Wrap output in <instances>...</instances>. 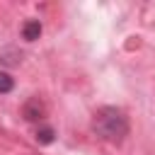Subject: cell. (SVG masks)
<instances>
[{
  "mask_svg": "<svg viewBox=\"0 0 155 155\" xmlns=\"http://www.w3.org/2000/svg\"><path fill=\"white\" fill-rule=\"evenodd\" d=\"M92 128L109 143H121L128 136V116L119 107H99L92 119Z\"/></svg>",
  "mask_w": 155,
  "mask_h": 155,
  "instance_id": "6da1fadb",
  "label": "cell"
},
{
  "mask_svg": "<svg viewBox=\"0 0 155 155\" xmlns=\"http://www.w3.org/2000/svg\"><path fill=\"white\" fill-rule=\"evenodd\" d=\"M39 34H41V22H39V19H29V22L22 27V36H24L27 41L39 39Z\"/></svg>",
  "mask_w": 155,
  "mask_h": 155,
  "instance_id": "7a4b0ae2",
  "label": "cell"
},
{
  "mask_svg": "<svg viewBox=\"0 0 155 155\" xmlns=\"http://www.w3.org/2000/svg\"><path fill=\"white\" fill-rule=\"evenodd\" d=\"M41 114H44V107L39 104V99H31V102L24 104V116L27 119H41Z\"/></svg>",
  "mask_w": 155,
  "mask_h": 155,
  "instance_id": "3957f363",
  "label": "cell"
},
{
  "mask_svg": "<svg viewBox=\"0 0 155 155\" xmlns=\"http://www.w3.org/2000/svg\"><path fill=\"white\" fill-rule=\"evenodd\" d=\"M12 87H15V80L7 73H0V94H7Z\"/></svg>",
  "mask_w": 155,
  "mask_h": 155,
  "instance_id": "277c9868",
  "label": "cell"
},
{
  "mask_svg": "<svg viewBox=\"0 0 155 155\" xmlns=\"http://www.w3.org/2000/svg\"><path fill=\"white\" fill-rule=\"evenodd\" d=\"M36 140H39V143H51V140H53V131H51V128L39 131V133H36Z\"/></svg>",
  "mask_w": 155,
  "mask_h": 155,
  "instance_id": "5b68a950",
  "label": "cell"
}]
</instances>
